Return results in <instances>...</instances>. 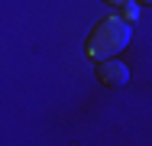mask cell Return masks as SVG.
Masks as SVG:
<instances>
[{
  "instance_id": "obj_4",
  "label": "cell",
  "mask_w": 152,
  "mask_h": 146,
  "mask_svg": "<svg viewBox=\"0 0 152 146\" xmlns=\"http://www.w3.org/2000/svg\"><path fill=\"white\" fill-rule=\"evenodd\" d=\"M107 3H123V0H107Z\"/></svg>"
},
{
  "instance_id": "obj_3",
  "label": "cell",
  "mask_w": 152,
  "mask_h": 146,
  "mask_svg": "<svg viewBox=\"0 0 152 146\" xmlns=\"http://www.w3.org/2000/svg\"><path fill=\"white\" fill-rule=\"evenodd\" d=\"M123 13H126L129 20H136V13H139V10H136V3H126V7H123Z\"/></svg>"
},
{
  "instance_id": "obj_1",
  "label": "cell",
  "mask_w": 152,
  "mask_h": 146,
  "mask_svg": "<svg viewBox=\"0 0 152 146\" xmlns=\"http://www.w3.org/2000/svg\"><path fill=\"white\" fill-rule=\"evenodd\" d=\"M129 46V26L123 23V20H104V23H97L91 29V36H88V55L91 58H110L117 55L120 49Z\"/></svg>"
},
{
  "instance_id": "obj_2",
  "label": "cell",
  "mask_w": 152,
  "mask_h": 146,
  "mask_svg": "<svg viewBox=\"0 0 152 146\" xmlns=\"http://www.w3.org/2000/svg\"><path fill=\"white\" fill-rule=\"evenodd\" d=\"M97 81L107 88H123L129 81V68L123 62H113V58H100L97 62Z\"/></svg>"
}]
</instances>
